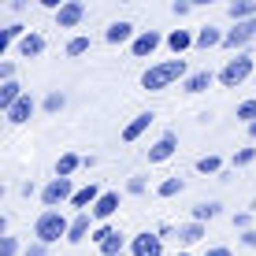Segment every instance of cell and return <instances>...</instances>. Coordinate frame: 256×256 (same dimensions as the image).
<instances>
[{
  "label": "cell",
  "instance_id": "6da1fadb",
  "mask_svg": "<svg viewBox=\"0 0 256 256\" xmlns=\"http://www.w3.org/2000/svg\"><path fill=\"white\" fill-rule=\"evenodd\" d=\"M186 60H164V64H152L141 74V90H148V93H160L167 90V86H174V82H186Z\"/></svg>",
  "mask_w": 256,
  "mask_h": 256
},
{
  "label": "cell",
  "instance_id": "7a4b0ae2",
  "mask_svg": "<svg viewBox=\"0 0 256 256\" xmlns=\"http://www.w3.org/2000/svg\"><path fill=\"white\" fill-rule=\"evenodd\" d=\"M67 230H70V219L60 208H45L38 216V223H34V238H38L41 245H56L60 238L67 242Z\"/></svg>",
  "mask_w": 256,
  "mask_h": 256
},
{
  "label": "cell",
  "instance_id": "3957f363",
  "mask_svg": "<svg viewBox=\"0 0 256 256\" xmlns=\"http://www.w3.org/2000/svg\"><path fill=\"white\" fill-rule=\"evenodd\" d=\"M249 78H256V74H252V56H249V52H238V56L226 60L223 70H219V82H223L226 90H238V86L249 82Z\"/></svg>",
  "mask_w": 256,
  "mask_h": 256
},
{
  "label": "cell",
  "instance_id": "277c9868",
  "mask_svg": "<svg viewBox=\"0 0 256 256\" xmlns=\"http://www.w3.org/2000/svg\"><path fill=\"white\" fill-rule=\"evenodd\" d=\"M74 182L70 178H52L45 190H41V200H45V208H60V204H70L74 200Z\"/></svg>",
  "mask_w": 256,
  "mask_h": 256
},
{
  "label": "cell",
  "instance_id": "5b68a950",
  "mask_svg": "<svg viewBox=\"0 0 256 256\" xmlns=\"http://www.w3.org/2000/svg\"><path fill=\"white\" fill-rule=\"evenodd\" d=\"M174 152H178V134H174V130H164V134L156 138V145H148V164H164V160H171Z\"/></svg>",
  "mask_w": 256,
  "mask_h": 256
},
{
  "label": "cell",
  "instance_id": "8992f818",
  "mask_svg": "<svg viewBox=\"0 0 256 256\" xmlns=\"http://www.w3.org/2000/svg\"><path fill=\"white\" fill-rule=\"evenodd\" d=\"M252 38H256V19H249V22H234L230 30H226L223 45L234 48V52H245V45H249Z\"/></svg>",
  "mask_w": 256,
  "mask_h": 256
},
{
  "label": "cell",
  "instance_id": "52a82bcc",
  "mask_svg": "<svg viewBox=\"0 0 256 256\" xmlns=\"http://www.w3.org/2000/svg\"><path fill=\"white\" fill-rule=\"evenodd\" d=\"M130 252L134 256H164V238L152 234V230H141V234H134V242H130Z\"/></svg>",
  "mask_w": 256,
  "mask_h": 256
},
{
  "label": "cell",
  "instance_id": "ba28073f",
  "mask_svg": "<svg viewBox=\"0 0 256 256\" xmlns=\"http://www.w3.org/2000/svg\"><path fill=\"white\" fill-rule=\"evenodd\" d=\"M82 19H86V4L82 0H64V8L56 12V26L60 30H74Z\"/></svg>",
  "mask_w": 256,
  "mask_h": 256
},
{
  "label": "cell",
  "instance_id": "9c48e42d",
  "mask_svg": "<svg viewBox=\"0 0 256 256\" xmlns=\"http://www.w3.org/2000/svg\"><path fill=\"white\" fill-rule=\"evenodd\" d=\"M34 108H38V104H34V96H30V93H22L19 100H15L12 108L4 112V119L12 122V126H22V122H30V119H34Z\"/></svg>",
  "mask_w": 256,
  "mask_h": 256
},
{
  "label": "cell",
  "instance_id": "30bf717a",
  "mask_svg": "<svg viewBox=\"0 0 256 256\" xmlns=\"http://www.w3.org/2000/svg\"><path fill=\"white\" fill-rule=\"evenodd\" d=\"M138 34H141V30H134V22L119 19V22H112L108 30H104V41H108V45H134Z\"/></svg>",
  "mask_w": 256,
  "mask_h": 256
},
{
  "label": "cell",
  "instance_id": "8fae6325",
  "mask_svg": "<svg viewBox=\"0 0 256 256\" xmlns=\"http://www.w3.org/2000/svg\"><path fill=\"white\" fill-rule=\"evenodd\" d=\"M164 45V38H160V30H141L138 38H134V45H130V52H134L138 60H145V56H152L156 48Z\"/></svg>",
  "mask_w": 256,
  "mask_h": 256
},
{
  "label": "cell",
  "instance_id": "7c38bea8",
  "mask_svg": "<svg viewBox=\"0 0 256 256\" xmlns=\"http://www.w3.org/2000/svg\"><path fill=\"white\" fill-rule=\"evenodd\" d=\"M86 238H93V216H90V212H78V216L70 219L67 242H70V245H82Z\"/></svg>",
  "mask_w": 256,
  "mask_h": 256
},
{
  "label": "cell",
  "instance_id": "4fadbf2b",
  "mask_svg": "<svg viewBox=\"0 0 256 256\" xmlns=\"http://www.w3.org/2000/svg\"><path fill=\"white\" fill-rule=\"evenodd\" d=\"M152 122H156V116H152V112H138V116L130 119L126 126H122V141H126V145H134V141H138L141 134H145V130L152 126Z\"/></svg>",
  "mask_w": 256,
  "mask_h": 256
},
{
  "label": "cell",
  "instance_id": "5bb4252c",
  "mask_svg": "<svg viewBox=\"0 0 256 256\" xmlns=\"http://www.w3.org/2000/svg\"><path fill=\"white\" fill-rule=\"evenodd\" d=\"M116 212H119V193L104 190V197H100V200H96V204L90 208V216H93V219H100V223H108V219L116 216Z\"/></svg>",
  "mask_w": 256,
  "mask_h": 256
},
{
  "label": "cell",
  "instance_id": "9a60e30c",
  "mask_svg": "<svg viewBox=\"0 0 256 256\" xmlns=\"http://www.w3.org/2000/svg\"><path fill=\"white\" fill-rule=\"evenodd\" d=\"M100 197H104V190L96 186V182H90V186H82V190L74 193V200H70V208L86 212V208H93V204H96V200H100Z\"/></svg>",
  "mask_w": 256,
  "mask_h": 256
},
{
  "label": "cell",
  "instance_id": "2e32d148",
  "mask_svg": "<svg viewBox=\"0 0 256 256\" xmlns=\"http://www.w3.org/2000/svg\"><path fill=\"white\" fill-rule=\"evenodd\" d=\"M190 45H197V34H190V30H171L167 34V48L174 52V60H178Z\"/></svg>",
  "mask_w": 256,
  "mask_h": 256
},
{
  "label": "cell",
  "instance_id": "e0dca14e",
  "mask_svg": "<svg viewBox=\"0 0 256 256\" xmlns=\"http://www.w3.org/2000/svg\"><path fill=\"white\" fill-rule=\"evenodd\" d=\"M41 52H45V38L30 30V34H26V38L19 41V56H22V60H38Z\"/></svg>",
  "mask_w": 256,
  "mask_h": 256
},
{
  "label": "cell",
  "instance_id": "ac0fdd59",
  "mask_svg": "<svg viewBox=\"0 0 256 256\" xmlns=\"http://www.w3.org/2000/svg\"><path fill=\"white\" fill-rule=\"evenodd\" d=\"M226 15H230L234 22H249V19H256V0H234V4L226 8Z\"/></svg>",
  "mask_w": 256,
  "mask_h": 256
},
{
  "label": "cell",
  "instance_id": "d6986e66",
  "mask_svg": "<svg viewBox=\"0 0 256 256\" xmlns=\"http://www.w3.org/2000/svg\"><path fill=\"white\" fill-rule=\"evenodd\" d=\"M82 164H86V160H82L78 152H64V156L56 160V178H70V174H74Z\"/></svg>",
  "mask_w": 256,
  "mask_h": 256
},
{
  "label": "cell",
  "instance_id": "ffe728a7",
  "mask_svg": "<svg viewBox=\"0 0 256 256\" xmlns=\"http://www.w3.org/2000/svg\"><path fill=\"white\" fill-rule=\"evenodd\" d=\"M212 82H216V74H212V70H197V74H190L186 82H182V90H186V93H204Z\"/></svg>",
  "mask_w": 256,
  "mask_h": 256
},
{
  "label": "cell",
  "instance_id": "44dd1931",
  "mask_svg": "<svg viewBox=\"0 0 256 256\" xmlns=\"http://www.w3.org/2000/svg\"><path fill=\"white\" fill-rule=\"evenodd\" d=\"M223 38H226V34H219L216 30V26H200V30H197V48H216V45H223Z\"/></svg>",
  "mask_w": 256,
  "mask_h": 256
},
{
  "label": "cell",
  "instance_id": "7402d4cb",
  "mask_svg": "<svg viewBox=\"0 0 256 256\" xmlns=\"http://www.w3.org/2000/svg\"><path fill=\"white\" fill-rule=\"evenodd\" d=\"M22 93H26V90H22L19 82H0V112H8V108H12V104L19 100Z\"/></svg>",
  "mask_w": 256,
  "mask_h": 256
},
{
  "label": "cell",
  "instance_id": "603a6c76",
  "mask_svg": "<svg viewBox=\"0 0 256 256\" xmlns=\"http://www.w3.org/2000/svg\"><path fill=\"white\" fill-rule=\"evenodd\" d=\"M223 204L219 200H200V204H193V223H208V219H216Z\"/></svg>",
  "mask_w": 256,
  "mask_h": 256
},
{
  "label": "cell",
  "instance_id": "cb8c5ba5",
  "mask_svg": "<svg viewBox=\"0 0 256 256\" xmlns=\"http://www.w3.org/2000/svg\"><path fill=\"white\" fill-rule=\"evenodd\" d=\"M200 238H204V223H186V226H178V242H182V245H197Z\"/></svg>",
  "mask_w": 256,
  "mask_h": 256
},
{
  "label": "cell",
  "instance_id": "d4e9b609",
  "mask_svg": "<svg viewBox=\"0 0 256 256\" xmlns=\"http://www.w3.org/2000/svg\"><path fill=\"white\" fill-rule=\"evenodd\" d=\"M26 34H30V30H26L22 22H12V26H8V30H4V41H0V52H4L8 45H12V41H15V45H19V41L26 38Z\"/></svg>",
  "mask_w": 256,
  "mask_h": 256
},
{
  "label": "cell",
  "instance_id": "484cf974",
  "mask_svg": "<svg viewBox=\"0 0 256 256\" xmlns=\"http://www.w3.org/2000/svg\"><path fill=\"white\" fill-rule=\"evenodd\" d=\"M64 52H67V56H70V60H78V56H86V52H90V38H86V34H78V38H70Z\"/></svg>",
  "mask_w": 256,
  "mask_h": 256
},
{
  "label": "cell",
  "instance_id": "4316f807",
  "mask_svg": "<svg viewBox=\"0 0 256 256\" xmlns=\"http://www.w3.org/2000/svg\"><path fill=\"white\" fill-rule=\"evenodd\" d=\"M182 190H186V182H182L178 174H171V178H164V182H160V190H156V193H160V197H178Z\"/></svg>",
  "mask_w": 256,
  "mask_h": 256
},
{
  "label": "cell",
  "instance_id": "83f0119b",
  "mask_svg": "<svg viewBox=\"0 0 256 256\" xmlns=\"http://www.w3.org/2000/svg\"><path fill=\"white\" fill-rule=\"evenodd\" d=\"M219 167H223V160H219L216 152H208V156H200V160H197V171L200 174H219Z\"/></svg>",
  "mask_w": 256,
  "mask_h": 256
},
{
  "label": "cell",
  "instance_id": "f1b7e54d",
  "mask_svg": "<svg viewBox=\"0 0 256 256\" xmlns=\"http://www.w3.org/2000/svg\"><path fill=\"white\" fill-rule=\"evenodd\" d=\"M122 249H126V238H122V234L116 230V234H112V242L104 245L100 252H104V256H122Z\"/></svg>",
  "mask_w": 256,
  "mask_h": 256
},
{
  "label": "cell",
  "instance_id": "f546056e",
  "mask_svg": "<svg viewBox=\"0 0 256 256\" xmlns=\"http://www.w3.org/2000/svg\"><path fill=\"white\" fill-rule=\"evenodd\" d=\"M238 119L249 122V126L256 122V96H252V100H242V104H238Z\"/></svg>",
  "mask_w": 256,
  "mask_h": 256
},
{
  "label": "cell",
  "instance_id": "4dcf8cb0",
  "mask_svg": "<svg viewBox=\"0 0 256 256\" xmlns=\"http://www.w3.org/2000/svg\"><path fill=\"white\" fill-rule=\"evenodd\" d=\"M112 234H116V226L100 223V226H96V230H93V245H96V249H104V245L112 242Z\"/></svg>",
  "mask_w": 256,
  "mask_h": 256
},
{
  "label": "cell",
  "instance_id": "1f68e13d",
  "mask_svg": "<svg viewBox=\"0 0 256 256\" xmlns=\"http://www.w3.org/2000/svg\"><path fill=\"white\" fill-rule=\"evenodd\" d=\"M0 256H19V238H12V234L0 238Z\"/></svg>",
  "mask_w": 256,
  "mask_h": 256
},
{
  "label": "cell",
  "instance_id": "d6a6232c",
  "mask_svg": "<svg viewBox=\"0 0 256 256\" xmlns=\"http://www.w3.org/2000/svg\"><path fill=\"white\" fill-rule=\"evenodd\" d=\"M64 104H67L64 93H48V96H45V112H52V116H56V112H64Z\"/></svg>",
  "mask_w": 256,
  "mask_h": 256
},
{
  "label": "cell",
  "instance_id": "836d02e7",
  "mask_svg": "<svg viewBox=\"0 0 256 256\" xmlns=\"http://www.w3.org/2000/svg\"><path fill=\"white\" fill-rule=\"evenodd\" d=\"M256 160V148H238L234 152V167H249Z\"/></svg>",
  "mask_w": 256,
  "mask_h": 256
},
{
  "label": "cell",
  "instance_id": "e575fe53",
  "mask_svg": "<svg viewBox=\"0 0 256 256\" xmlns=\"http://www.w3.org/2000/svg\"><path fill=\"white\" fill-rule=\"evenodd\" d=\"M234 226H238V230H249V226H252V216H249V212H238V216H234Z\"/></svg>",
  "mask_w": 256,
  "mask_h": 256
},
{
  "label": "cell",
  "instance_id": "d590c367",
  "mask_svg": "<svg viewBox=\"0 0 256 256\" xmlns=\"http://www.w3.org/2000/svg\"><path fill=\"white\" fill-rule=\"evenodd\" d=\"M0 82H15V64H12V60L0 64Z\"/></svg>",
  "mask_w": 256,
  "mask_h": 256
},
{
  "label": "cell",
  "instance_id": "8d00e7d4",
  "mask_svg": "<svg viewBox=\"0 0 256 256\" xmlns=\"http://www.w3.org/2000/svg\"><path fill=\"white\" fill-rule=\"evenodd\" d=\"M126 193H134V197H138V193H145V178H138V174H134V178L126 182Z\"/></svg>",
  "mask_w": 256,
  "mask_h": 256
},
{
  "label": "cell",
  "instance_id": "74e56055",
  "mask_svg": "<svg viewBox=\"0 0 256 256\" xmlns=\"http://www.w3.org/2000/svg\"><path fill=\"white\" fill-rule=\"evenodd\" d=\"M26 256H48V245H41V242L26 245Z\"/></svg>",
  "mask_w": 256,
  "mask_h": 256
},
{
  "label": "cell",
  "instance_id": "f35d334b",
  "mask_svg": "<svg viewBox=\"0 0 256 256\" xmlns=\"http://www.w3.org/2000/svg\"><path fill=\"white\" fill-rule=\"evenodd\" d=\"M204 256H230V249H226V245H212Z\"/></svg>",
  "mask_w": 256,
  "mask_h": 256
},
{
  "label": "cell",
  "instance_id": "ab89813d",
  "mask_svg": "<svg viewBox=\"0 0 256 256\" xmlns=\"http://www.w3.org/2000/svg\"><path fill=\"white\" fill-rule=\"evenodd\" d=\"M242 245H249V249H256V230H245V234H242Z\"/></svg>",
  "mask_w": 256,
  "mask_h": 256
},
{
  "label": "cell",
  "instance_id": "60d3db41",
  "mask_svg": "<svg viewBox=\"0 0 256 256\" xmlns=\"http://www.w3.org/2000/svg\"><path fill=\"white\" fill-rule=\"evenodd\" d=\"M171 12H174V15H186V12H190V4H186V0H174Z\"/></svg>",
  "mask_w": 256,
  "mask_h": 256
},
{
  "label": "cell",
  "instance_id": "b9f144b4",
  "mask_svg": "<svg viewBox=\"0 0 256 256\" xmlns=\"http://www.w3.org/2000/svg\"><path fill=\"white\" fill-rule=\"evenodd\" d=\"M249 138H252V141H256V122H252V126H249Z\"/></svg>",
  "mask_w": 256,
  "mask_h": 256
},
{
  "label": "cell",
  "instance_id": "7bdbcfd3",
  "mask_svg": "<svg viewBox=\"0 0 256 256\" xmlns=\"http://www.w3.org/2000/svg\"><path fill=\"white\" fill-rule=\"evenodd\" d=\"M174 256H190V252H174Z\"/></svg>",
  "mask_w": 256,
  "mask_h": 256
}]
</instances>
